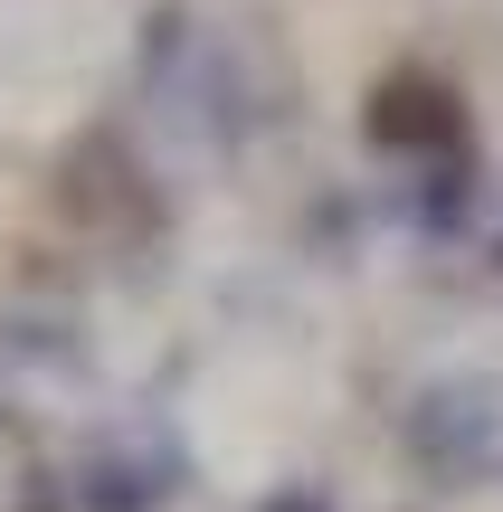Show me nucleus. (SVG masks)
<instances>
[{
	"label": "nucleus",
	"instance_id": "obj_3",
	"mask_svg": "<svg viewBox=\"0 0 503 512\" xmlns=\"http://www.w3.org/2000/svg\"><path fill=\"white\" fill-rule=\"evenodd\" d=\"M86 512H162L171 503V465H133V456H86V484H76Z\"/></svg>",
	"mask_w": 503,
	"mask_h": 512
},
{
	"label": "nucleus",
	"instance_id": "obj_1",
	"mask_svg": "<svg viewBox=\"0 0 503 512\" xmlns=\"http://www.w3.org/2000/svg\"><path fill=\"white\" fill-rule=\"evenodd\" d=\"M399 437L428 475H485V465H503V389H466V380L428 389V399H409Z\"/></svg>",
	"mask_w": 503,
	"mask_h": 512
},
{
	"label": "nucleus",
	"instance_id": "obj_2",
	"mask_svg": "<svg viewBox=\"0 0 503 512\" xmlns=\"http://www.w3.org/2000/svg\"><path fill=\"white\" fill-rule=\"evenodd\" d=\"M371 143L380 152H456L466 143V114H456V95L437 86V76H380L371 86Z\"/></svg>",
	"mask_w": 503,
	"mask_h": 512
},
{
	"label": "nucleus",
	"instance_id": "obj_5",
	"mask_svg": "<svg viewBox=\"0 0 503 512\" xmlns=\"http://www.w3.org/2000/svg\"><path fill=\"white\" fill-rule=\"evenodd\" d=\"M29 512H67V503H57V494H38V503H29Z\"/></svg>",
	"mask_w": 503,
	"mask_h": 512
},
{
	"label": "nucleus",
	"instance_id": "obj_4",
	"mask_svg": "<svg viewBox=\"0 0 503 512\" xmlns=\"http://www.w3.org/2000/svg\"><path fill=\"white\" fill-rule=\"evenodd\" d=\"M257 512H333V503H323V494H314V484H276V494H266Z\"/></svg>",
	"mask_w": 503,
	"mask_h": 512
}]
</instances>
